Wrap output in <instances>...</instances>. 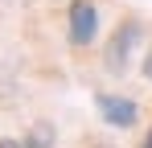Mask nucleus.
I'll return each instance as SVG.
<instances>
[{"instance_id": "obj_1", "label": "nucleus", "mask_w": 152, "mask_h": 148, "mask_svg": "<svg viewBox=\"0 0 152 148\" xmlns=\"http://www.w3.org/2000/svg\"><path fill=\"white\" fill-rule=\"evenodd\" d=\"M136 41H140V25H136V21H124L115 33H111V41H107V49H103L107 74H127V62H132Z\"/></svg>"}, {"instance_id": "obj_2", "label": "nucleus", "mask_w": 152, "mask_h": 148, "mask_svg": "<svg viewBox=\"0 0 152 148\" xmlns=\"http://www.w3.org/2000/svg\"><path fill=\"white\" fill-rule=\"evenodd\" d=\"M95 37H99V8H95V0H74L70 4V45L86 49Z\"/></svg>"}, {"instance_id": "obj_3", "label": "nucleus", "mask_w": 152, "mask_h": 148, "mask_svg": "<svg viewBox=\"0 0 152 148\" xmlns=\"http://www.w3.org/2000/svg\"><path fill=\"white\" fill-rule=\"evenodd\" d=\"M95 103H99V115L111 123V127H132L136 115H140V111H136V103L124 99V95H99Z\"/></svg>"}, {"instance_id": "obj_4", "label": "nucleus", "mask_w": 152, "mask_h": 148, "mask_svg": "<svg viewBox=\"0 0 152 148\" xmlns=\"http://www.w3.org/2000/svg\"><path fill=\"white\" fill-rule=\"evenodd\" d=\"M25 148H53V123H45V119H37L33 127H29V136L21 140Z\"/></svg>"}, {"instance_id": "obj_5", "label": "nucleus", "mask_w": 152, "mask_h": 148, "mask_svg": "<svg viewBox=\"0 0 152 148\" xmlns=\"http://www.w3.org/2000/svg\"><path fill=\"white\" fill-rule=\"evenodd\" d=\"M144 78L152 82V49H148V58H144Z\"/></svg>"}, {"instance_id": "obj_6", "label": "nucleus", "mask_w": 152, "mask_h": 148, "mask_svg": "<svg viewBox=\"0 0 152 148\" xmlns=\"http://www.w3.org/2000/svg\"><path fill=\"white\" fill-rule=\"evenodd\" d=\"M0 148H25V144H17V140H0Z\"/></svg>"}, {"instance_id": "obj_7", "label": "nucleus", "mask_w": 152, "mask_h": 148, "mask_svg": "<svg viewBox=\"0 0 152 148\" xmlns=\"http://www.w3.org/2000/svg\"><path fill=\"white\" fill-rule=\"evenodd\" d=\"M144 148H152V132H148V140H144Z\"/></svg>"}]
</instances>
